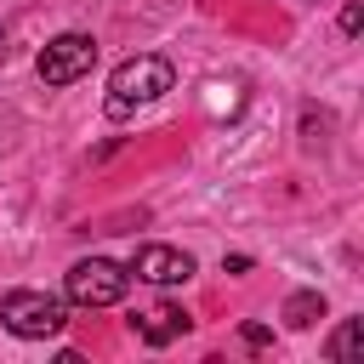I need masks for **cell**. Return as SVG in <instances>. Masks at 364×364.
Segmentation results:
<instances>
[{
  "label": "cell",
  "instance_id": "6da1fadb",
  "mask_svg": "<svg viewBox=\"0 0 364 364\" xmlns=\"http://www.w3.org/2000/svg\"><path fill=\"white\" fill-rule=\"evenodd\" d=\"M171 80H176V68H171L165 57H154V51L125 57V63L114 68V80H108V119H125L131 108H142V102L165 97V91H171Z\"/></svg>",
  "mask_w": 364,
  "mask_h": 364
},
{
  "label": "cell",
  "instance_id": "7a4b0ae2",
  "mask_svg": "<svg viewBox=\"0 0 364 364\" xmlns=\"http://www.w3.org/2000/svg\"><path fill=\"white\" fill-rule=\"evenodd\" d=\"M0 324L23 341H46L68 324V307L46 290H11V296H0Z\"/></svg>",
  "mask_w": 364,
  "mask_h": 364
},
{
  "label": "cell",
  "instance_id": "3957f363",
  "mask_svg": "<svg viewBox=\"0 0 364 364\" xmlns=\"http://www.w3.org/2000/svg\"><path fill=\"white\" fill-rule=\"evenodd\" d=\"M125 284H131V273H125L119 262H108V256H85V262H74L68 279H63V290H68L74 307H114V301L125 296Z\"/></svg>",
  "mask_w": 364,
  "mask_h": 364
},
{
  "label": "cell",
  "instance_id": "277c9868",
  "mask_svg": "<svg viewBox=\"0 0 364 364\" xmlns=\"http://www.w3.org/2000/svg\"><path fill=\"white\" fill-rule=\"evenodd\" d=\"M91 63H97V40L91 34H57L46 51H40V80L46 85H74L80 74H91Z\"/></svg>",
  "mask_w": 364,
  "mask_h": 364
},
{
  "label": "cell",
  "instance_id": "5b68a950",
  "mask_svg": "<svg viewBox=\"0 0 364 364\" xmlns=\"http://www.w3.org/2000/svg\"><path fill=\"white\" fill-rule=\"evenodd\" d=\"M131 273L148 279V284H188V279H193V256L176 250V245H142Z\"/></svg>",
  "mask_w": 364,
  "mask_h": 364
},
{
  "label": "cell",
  "instance_id": "8992f818",
  "mask_svg": "<svg viewBox=\"0 0 364 364\" xmlns=\"http://www.w3.org/2000/svg\"><path fill=\"white\" fill-rule=\"evenodd\" d=\"M182 330H188V313L171 307V301H159V307H148V313L136 318V336H142L148 347H165V341H176Z\"/></svg>",
  "mask_w": 364,
  "mask_h": 364
},
{
  "label": "cell",
  "instance_id": "52a82bcc",
  "mask_svg": "<svg viewBox=\"0 0 364 364\" xmlns=\"http://www.w3.org/2000/svg\"><path fill=\"white\" fill-rule=\"evenodd\" d=\"M318 318H324V296H318V290H296V296L284 301V324H290V330H313Z\"/></svg>",
  "mask_w": 364,
  "mask_h": 364
},
{
  "label": "cell",
  "instance_id": "ba28073f",
  "mask_svg": "<svg viewBox=\"0 0 364 364\" xmlns=\"http://www.w3.org/2000/svg\"><path fill=\"white\" fill-rule=\"evenodd\" d=\"M358 336H364V318H347V324L336 330V341H330V358H336V364H353V358H358Z\"/></svg>",
  "mask_w": 364,
  "mask_h": 364
},
{
  "label": "cell",
  "instance_id": "9c48e42d",
  "mask_svg": "<svg viewBox=\"0 0 364 364\" xmlns=\"http://www.w3.org/2000/svg\"><path fill=\"white\" fill-rule=\"evenodd\" d=\"M358 23H364V6L347 0V6H341V34H358Z\"/></svg>",
  "mask_w": 364,
  "mask_h": 364
},
{
  "label": "cell",
  "instance_id": "30bf717a",
  "mask_svg": "<svg viewBox=\"0 0 364 364\" xmlns=\"http://www.w3.org/2000/svg\"><path fill=\"white\" fill-rule=\"evenodd\" d=\"M273 336H267V324H245V347H267Z\"/></svg>",
  "mask_w": 364,
  "mask_h": 364
},
{
  "label": "cell",
  "instance_id": "8fae6325",
  "mask_svg": "<svg viewBox=\"0 0 364 364\" xmlns=\"http://www.w3.org/2000/svg\"><path fill=\"white\" fill-rule=\"evenodd\" d=\"M0 63H6V23H0Z\"/></svg>",
  "mask_w": 364,
  "mask_h": 364
}]
</instances>
